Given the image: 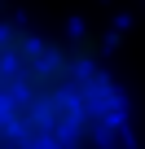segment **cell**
Wrapping results in <instances>:
<instances>
[{
  "label": "cell",
  "mask_w": 145,
  "mask_h": 149,
  "mask_svg": "<svg viewBox=\"0 0 145 149\" xmlns=\"http://www.w3.org/2000/svg\"><path fill=\"white\" fill-rule=\"evenodd\" d=\"M127 97L101 66V40L70 44L0 22V149H114Z\"/></svg>",
  "instance_id": "cell-1"
}]
</instances>
